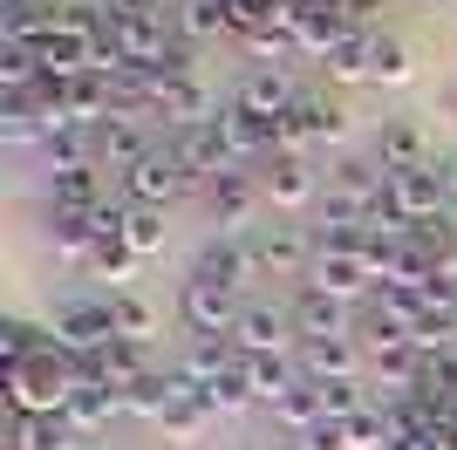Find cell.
I'll return each instance as SVG.
<instances>
[{"instance_id": "obj_21", "label": "cell", "mask_w": 457, "mask_h": 450, "mask_svg": "<svg viewBox=\"0 0 457 450\" xmlns=\"http://www.w3.org/2000/svg\"><path fill=\"white\" fill-rule=\"evenodd\" d=\"M348 35H355V28H348L328 0H321V7H307V14H294V48H301V55H321V62H328Z\"/></svg>"}, {"instance_id": "obj_28", "label": "cell", "mask_w": 457, "mask_h": 450, "mask_svg": "<svg viewBox=\"0 0 457 450\" xmlns=\"http://www.w3.org/2000/svg\"><path fill=\"white\" fill-rule=\"evenodd\" d=\"M178 35H185V41L232 35V0H185V7H178Z\"/></svg>"}, {"instance_id": "obj_35", "label": "cell", "mask_w": 457, "mask_h": 450, "mask_svg": "<svg viewBox=\"0 0 457 450\" xmlns=\"http://www.w3.org/2000/svg\"><path fill=\"white\" fill-rule=\"evenodd\" d=\"M123 246H130L137 260H157V253H164V212H151V205H130V225H123Z\"/></svg>"}, {"instance_id": "obj_12", "label": "cell", "mask_w": 457, "mask_h": 450, "mask_svg": "<svg viewBox=\"0 0 457 450\" xmlns=\"http://www.w3.org/2000/svg\"><path fill=\"white\" fill-rule=\"evenodd\" d=\"M246 253H253V273H301V266H314V239H301L294 225H273V232L246 239Z\"/></svg>"}, {"instance_id": "obj_2", "label": "cell", "mask_w": 457, "mask_h": 450, "mask_svg": "<svg viewBox=\"0 0 457 450\" xmlns=\"http://www.w3.org/2000/svg\"><path fill=\"white\" fill-rule=\"evenodd\" d=\"M110 48L130 69H157V62L171 55V35H164V21L151 7H130V0H110Z\"/></svg>"}, {"instance_id": "obj_29", "label": "cell", "mask_w": 457, "mask_h": 450, "mask_svg": "<svg viewBox=\"0 0 457 450\" xmlns=\"http://www.w3.org/2000/svg\"><path fill=\"white\" fill-rule=\"evenodd\" d=\"M273 416H280V423H287L294 437H307L314 423H328V410H321V389H314V382L301 375V382H294V389H287L280 403H273Z\"/></svg>"}, {"instance_id": "obj_41", "label": "cell", "mask_w": 457, "mask_h": 450, "mask_svg": "<svg viewBox=\"0 0 457 450\" xmlns=\"http://www.w3.org/2000/svg\"><path fill=\"white\" fill-rule=\"evenodd\" d=\"M321 389V410H328V423H348V416H362L369 403H362V382H314Z\"/></svg>"}, {"instance_id": "obj_47", "label": "cell", "mask_w": 457, "mask_h": 450, "mask_svg": "<svg viewBox=\"0 0 457 450\" xmlns=\"http://www.w3.org/2000/svg\"><path fill=\"white\" fill-rule=\"evenodd\" d=\"M437 178H444V198H451V205H457V150H451V157H444V164H437Z\"/></svg>"}, {"instance_id": "obj_42", "label": "cell", "mask_w": 457, "mask_h": 450, "mask_svg": "<svg viewBox=\"0 0 457 450\" xmlns=\"http://www.w3.org/2000/svg\"><path fill=\"white\" fill-rule=\"evenodd\" d=\"M246 48H253L260 69H280V55H301V48H294V28H260V35H246Z\"/></svg>"}, {"instance_id": "obj_32", "label": "cell", "mask_w": 457, "mask_h": 450, "mask_svg": "<svg viewBox=\"0 0 457 450\" xmlns=\"http://www.w3.org/2000/svg\"><path fill=\"white\" fill-rule=\"evenodd\" d=\"M410 246H417L430 266H444V260H457V219L451 212H437V219H423V225H410Z\"/></svg>"}, {"instance_id": "obj_31", "label": "cell", "mask_w": 457, "mask_h": 450, "mask_svg": "<svg viewBox=\"0 0 457 450\" xmlns=\"http://www.w3.org/2000/svg\"><path fill=\"white\" fill-rule=\"evenodd\" d=\"M198 403H205L212 416H232V410H246L253 403V382H246V362H232L226 375H219V382H205V389H198Z\"/></svg>"}, {"instance_id": "obj_45", "label": "cell", "mask_w": 457, "mask_h": 450, "mask_svg": "<svg viewBox=\"0 0 457 450\" xmlns=\"http://www.w3.org/2000/svg\"><path fill=\"white\" fill-rule=\"evenodd\" d=\"M294 450H348V437H342V423H314Z\"/></svg>"}, {"instance_id": "obj_37", "label": "cell", "mask_w": 457, "mask_h": 450, "mask_svg": "<svg viewBox=\"0 0 457 450\" xmlns=\"http://www.w3.org/2000/svg\"><path fill=\"white\" fill-rule=\"evenodd\" d=\"M226 369H232V355L219 348V341H191V355L178 362V375H185L191 389H205V382H219Z\"/></svg>"}, {"instance_id": "obj_9", "label": "cell", "mask_w": 457, "mask_h": 450, "mask_svg": "<svg viewBox=\"0 0 457 450\" xmlns=\"http://www.w3.org/2000/svg\"><path fill=\"white\" fill-rule=\"evenodd\" d=\"M444 205H451V198H444V178H437V171H389V212H396L403 225L437 219Z\"/></svg>"}, {"instance_id": "obj_5", "label": "cell", "mask_w": 457, "mask_h": 450, "mask_svg": "<svg viewBox=\"0 0 457 450\" xmlns=\"http://www.w3.org/2000/svg\"><path fill=\"white\" fill-rule=\"evenodd\" d=\"M171 157H178V171H185V178H205V185H219L226 171H239V157H232V144H226V130H219V123L178 130V137H171Z\"/></svg>"}, {"instance_id": "obj_7", "label": "cell", "mask_w": 457, "mask_h": 450, "mask_svg": "<svg viewBox=\"0 0 457 450\" xmlns=\"http://www.w3.org/2000/svg\"><path fill=\"white\" fill-rule=\"evenodd\" d=\"M178 314H185V328H191L198 341H219V335H232V328H239V314H246V307H239L226 287H191V280H185Z\"/></svg>"}, {"instance_id": "obj_24", "label": "cell", "mask_w": 457, "mask_h": 450, "mask_svg": "<svg viewBox=\"0 0 457 450\" xmlns=\"http://www.w3.org/2000/svg\"><path fill=\"white\" fill-rule=\"evenodd\" d=\"M48 205L55 212H82V219L103 212L110 205V198H103V171H55V178H48Z\"/></svg>"}, {"instance_id": "obj_10", "label": "cell", "mask_w": 457, "mask_h": 450, "mask_svg": "<svg viewBox=\"0 0 457 450\" xmlns=\"http://www.w3.org/2000/svg\"><path fill=\"white\" fill-rule=\"evenodd\" d=\"M35 48H41V75H48V82H76V75L96 69V48H103V41H89L82 28H69V21H62L55 35H41Z\"/></svg>"}, {"instance_id": "obj_8", "label": "cell", "mask_w": 457, "mask_h": 450, "mask_svg": "<svg viewBox=\"0 0 457 450\" xmlns=\"http://www.w3.org/2000/svg\"><path fill=\"white\" fill-rule=\"evenodd\" d=\"M253 280V253L246 239H232V232H219V239L198 246V260H191V287H246Z\"/></svg>"}, {"instance_id": "obj_18", "label": "cell", "mask_w": 457, "mask_h": 450, "mask_svg": "<svg viewBox=\"0 0 457 450\" xmlns=\"http://www.w3.org/2000/svg\"><path fill=\"white\" fill-rule=\"evenodd\" d=\"M69 0H0V41H41L62 28Z\"/></svg>"}, {"instance_id": "obj_16", "label": "cell", "mask_w": 457, "mask_h": 450, "mask_svg": "<svg viewBox=\"0 0 457 450\" xmlns=\"http://www.w3.org/2000/svg\"><path fill=\"white\" fill-rule=\"evenodd\" d=\"M219 130H226V144H232V157H239V164H246V157H280V123H273V116H253V110H239V103H232L226 116H219Z\"/></svg>"}, {"instance_id": "obj_40", "label": "cell", "mask_w": 457, "mask_h": 450, "mask_svg": "<svg viewBox=\"0 0 457 450\" xmlns=\"http://www.w3.org/2000/svg\"><path fill=\"white\" fill-rule=\"evenodd\" d=\"M205 423H212V410H205V403H198V389H191V396H185V403H178V410H171V416H164V423H157V430L171 437V444H191V437L205 430Z\"/></svg>"}, {"instance_id": "obj_25", "label": "cell", "mask_w": 457, "mask_h": 450, "mask_svg": "<svg viewBox=\"0 0 457 450\" xmlns=\"http://www.w3.org/2000/svg\"><path fill=\"white\" fill-rule=\"evenodd\" d=\"M123 410H130V403H123L116 389H103V382H89V375H82V389L69 396V410H62V416L89 437V430H103V423H110V416H123Z\"/></svg>"}, {"instance_id": "obj_44", "label": "cell", "mask_w": 457, "mask_h": 450, "mask_svg": "<svg viewBox=\"0 0 457 450\" xmlns=\"http://www.w3.org/2000/svg\"><path fill=\"white\" fill-rule=\"evenodd\" d=\"M41 341H35V328L28 321H0V362H21V355H35Z\"/></svg>"}, {"instance_id": "obj_17", "label": "cell", "mask_w": 457, "mask_h": 450, "mask_svg": "<svg viewBox=\"0 0 457 450\" xmlns=\"http://www.w3.org/2000/svg\"><path fill=\"white\" fill-rule=\"evenodd\" d=\"M355 369H362V348L348 335H328V341H307L301 348V375L307 382H355Z\"/></svg>"}, {"instance_id": "obj_14", "label": "cell", "mask_w": 457, "mask_h": 450, "mask_svg": "<svg viewBox=\"0 0 457 450\" xmlns=\"http://www.w3.org/2000/svg\"><path fill=\"white\" fill-rule=\"evenodd\" d=\"M151 150H157V144L144 137V123H130V116H110V123L96 130V164H103V171H116V178H123L130 164H144Z\"/></svg>"}, {"instance_id": "obj_20", "label": "cell", "mask_w": 457, "mask_h": 450, "mask_svg": "<svg viewBox=\"0 0 457 450\" xmlns=\"http://www.w3.org/2000/svg\"><path fill=\"white\" fill-rule=\"evenodd\" d=\"M294 103H301V89L287 82V69H253L246 82H239V110H253V116H273V123H280Z\"/></svg>"}, {"instance_id": "obj_38", "label": "cell", "mask_w": 457, "mask_h": 450, "mask_svg": "<svg viewBox=\"0 0 457 450\" xmlns=\"http://www.w3.org/2000/svg\"><path fill=\"white\" fill-rule=\"evenodd\" d=\"M89 273H96V280H110L116 294H123V280H130V273H137V253H130V246H123V239H103V246H96V253H89Z\"/></svg>"}, {"instance_id": "obj_27", "label": "cell", "mask_w": 457, "mask_h": 450, "mask_svg": "<svg viewBox=\"0 0 457 450\" xmlns=\"http://www.w3.org/2000/svg\"><path fill=\"white\" fill-rule=\"evenodd\" d=\"M48 246H55L62 260H82V266H89V253L103 246V232H96L82 212H48Z\"/></svg>"}, {"instance_id": "obj_23", "label": "cell", "mask_w": 457, "mask_h": 450, "mask_svg": "<svg viewBox=\"0 0 457 450\" xmlns=\"http://www.w3.org/2000/svg\"><path fill=\"white\" fill-rule=\"evenodd\" d=\"M294 328H301V341H328L348 328V300L321 294V287H307L301 300H294Z\"/></svg>"}, {"instance_id": "obj_1", "label": "cell", "mask_w": 457, "mask_h": 450, "mask_svg": "<svg viewBox=\"0 0 457 450\" xmlns=\"http://www.w3.org/2000/svg\"><path fill=\"white\" fill-rule=\"evenodd\" d=\"M0 382H7L14 416H62V410H69V396L82 389V362L62 355L55 341H41L35 355L0 362Z\"/></svg>"}, {"instance_id": "obj_43", "label": "cell", "mask_w": 457, "mask_h": 450, "mask_svg": "<svg viewBox=\"0 0 457 450\" xmlns=\"http://www.w3.org/2000/svg\"><path fill=\"white\" fill-rule=\"evenodd\" d=\"M307 110H314V137H321V144H342V137H348V110H342V103L307 96Z\"/></svg>"}, {"instance_id": "obj_4", "label": "cell", "mask_w": 457, "mask_h": 450, "mask_svg": "<svg viewBox=\"0 0 457 450\" xmlns=\"http://www.w3.org/2000/svg\"><path fill=\"white\" fill-rule=\"evenodd\" d=\"M307 273H314L307 287H321V294H335V300H355V294L376 287L369 246H321V239H314V266H307Z\"/></svg>"}, {"instance_id": "obj_36", "label": "cell", "mask_w": 457, "mask_h": 450, "mask_svg": "<svg viewBox=\"0 0 457 450\" xmlns=\"http://www.w3.org/2000/svg\"><path fill=\"white\" fill-rule=\"evenodd\" d=\"M110 314H116V335L123 341H151L157 335V307L137 294H110Z\"/></svg>"}, {"instance_id": "obj_11", "label": "cell", "mask_w": 457, "mask_h": 450, "mask_svg": "<svg viewBox=\"0 0 457 450\" xmlns=\"http://www.w3.org/2000/svg\"><path fill=\"white\" fill-rule=\"evenodd\" d=\"M376 164L382 171H430V137L417 116H389L376 130Z\"/></svg>"}, {"instance_id": "obj_19", "label": "cell", "mask_w": 457, "mask_h": 450, "mask_svg": "<svg viewBox=\"0 0 457 450\" xmlns=\"http://www.w3.org/2000/svg\"><path fill=\"white\" fill-rule=\"evenodd\" d=\"M267 198V185H253L246 171H226L219 185H212V219H219V232H232L239 239V225L253 219V205Z\"/></svg>"}, {"instance_id": "obj_34", "label": "cell", "mask_w": 457, "mask_h": 450, "mask_svg": "<svg viewBox=\"0 0 457 450\" xmlns=\"http://www.w3.org/2000/svg\"><path fill=\"white\" fill-rule=\"evenodd\" d=\"M410 75H417L410 48H403V41H389V35H376V62H369V82H382V89H403Z\"/></svg>"}, {"instance_id": "obj_46", "label": "cell", "mask_w": 457, "mask_h": 450, "mask_svg": "<svg viewBox=\"0 0 457 450\" xmlns=\"http://www.w3.org/2000/svg\"><path fill=\"white\" fill-rule=\"evenodd\" d=\"M328 7H335V14H342L348 28H355V35H369V14H376L382 0H328Z\"/></svg>"}, {"instance_id": "obj_26", "label": "cell", "mask_w": 457, "mask_h": 450, "mask_svg": "<svg viewBox=\"0 0 457 450\" xmlns=\"http://www.w3.org/2000/svg\"><path fill=\"white\" fill-rule=\"evenodd\" d=\"M82 430L69 416H14V444L7 450H76Z\"/></svg>"}, {"instance_id": "obj_15", "label": "cell", "mask_w": 457, "mask_h": 450, "mask_svg": "<svg viewBox=\"0 0 457 450\" xmlns=\"http://www.w3.org/2000/svg\"><path fill=\"white\" fill-rule=\"evenodd\" d=\"M82 375L89 382H103V389H116V396H130L144 375H151V362H144V341H110L96 362H82Z\"/></svg>"}, {"instance_id": "obj_48", "label": "cell", "mask_w": 457, "mask_h": 450, "mask_svg": "<svg viewBox=\"0 0 457 450\" xmlns=\"http://www.w3.org/2000/svg\"><path fill=\"white\" fill-rule=\"evenodd\" d=\"M130 7H151V0H130Z\"/></svg>"}, {"instance_id": "obj_22", "label": "cell", "mask_w": 457, "mask_h": 450, "mask_svg": "<svg viewBox=\"0 0 457 450\" xmlns=\"http://www.w3.org/2000/svg\"><path fill=\"white\" fill-rule=\"evenodd\" d=\"M287 328H294V314H280V307H246L239 328H232V341H239V355H280Z\"/></svg>"}, {"instance_id": "obj_39", "label": "cell", "mask_w": 457, "mask_h": 450, "mask_svg": "<svg viewBox=\"0 0 457 450\" xmlns=\"http://www.w3.org/2000/svg\"><path fill=\"white\" fill-rule=\"evenodd\" d=\"M342 437H348V450H389V444H396V430H389V416H382V410L348 416V423H342Z\"/></svg>"}, {"instance_id": "obj_13", "label": "cell", "mask_w": 457, "mask_h": 450, "mask_svg": "<svg viewBox=\"0 0 457 450\" xmlns=\"http://www.w3.org/2000/svg\"><path fill=\"white\" fill-rule=\"evenodd\" d=\"M267 205H273V212H307V205H321V178L307 171V157H273V171H267Z\"/></svg>"}, {"instance_id": "obj_33", "label": "cell", "mask_w": 457, "mask_h": 450, "mask_svg": "<svg viewBox=\"0 0 457 450\" xmlns=\"http://www.w3.org/2000/svg\"><path fill=\"white\" fill-rule=\"evenodd\" d=\"M369 62H376V35H348L321 69L335 75V82H369Z\"/></svg>"}, {"instance_id": "obj_30", "label": "cell", "mask_w": 457, "mask_h": 450, "mask_svg": "<svg viewBox=\"0 0 457 450\" xmlns=\"http://www.w3.org/2000/svg\"><path fill=\"white\" fill-rule=\"evenodd\" d=\"M239 362H246V382H253V396H260V403H280V396L301 382L287 355H239Z\"/></svg>"}, {"instance_id": "obj_3", "label": "cell", "mask_w": 457, "mask_h": 450, "mask_svg": "<svg viewBox=\"0 0 457 450\" xmlns=\"http://www.w3.org/2000/svg\"><path fill=\"white\" fill-rule=\"evenodd\" d=\"M116 335V314H110V300H76V307H62L55 314V348L62 355H76V362H96Z\"/></svg>"}, {"instance_id": "obj_6", "label": "cell", "mask_w": 457, "mask_h": 450, "mask_svg": "<svg viewBox=\"0 0 457 450\" xmlns=\"http://www.w3.org/2000/svg\"><path fill=\"white\" fill-rule=\"evenodd\" d=\"M185 185H191V178L178 171V157H171V150H151L144 164H130V171H123V198H130V205H151V212H164V205H171V198H178Z\"/></svg>"}]
</instances>
